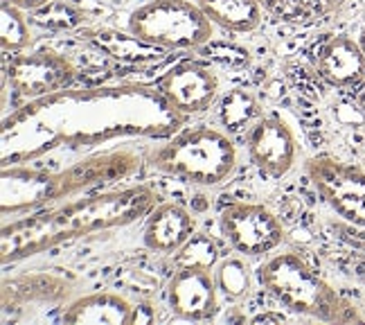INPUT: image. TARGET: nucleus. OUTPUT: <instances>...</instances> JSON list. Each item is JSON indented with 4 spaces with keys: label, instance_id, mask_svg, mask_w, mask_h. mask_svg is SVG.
I'll return each instance as SVG.
<instances>
[{
    "label": "nucleus",
    "instance_id": "obj_1",
    "mask_svg": "<svg viewBox=\"0 0 365 325\" xmlns=\"http://www.w3.org/2000/svg\"><path fill=\"white\" fill-rule=\"evenodd\" d=\"M185 122L158 89L140 84L59 91L5 116L0 163L27 165L52 151H81L120 138H170Z\"/></svg>",
    "mask_w": 365,
    "mask_h": 325
},
{
    "label": "nucleus",
    "instance_id": "obj_2",
    "mask_svg": "<svg viewBox=\"0 0 365 325\" xmlns=\"http://www.w3.org/2000/svg\"><path fill=\"white\" fill-rule=\"evenodd\" d=\"M156 206L158 192L145 183L97 192L70 204H54L52 208L5 224L0 233V258L5 264L19 262L79 237L124 229L149 215Z\"/></svg>",
    "mask_w": 365,
    "mask_h": 325
},
{
    "label": "nucleus",
    "instance_id": "obj_3",
    "mask_svg": "<svg viewBox=\"0 0 365 325\" xmlns=\"http://www.w3.org/2000/svg\"><path fill=\"white\" fill-rule=\"evenodd\" d=\"M140 154L118 147L81 159L61 169H27L25 165L3 167V215H19L50 204H61L81 190L129 179L140 169Z\"/></svg>",
    "mask_w": 365,
    "mask_h": 325
},
{
    "label": "nucleus",
    "instance_id": "obj_4",
    "mask_svg": "<svg viewBox=\"0 0 365 325\" xmlns=\"http://www.w3.org/2000/svg\"><path fill=\"white\" fill-rule=\"evenodd\" d=\"M147 163L158 172L199 188L223 186L240 163V151L228 131L192 126L147 151Z\"/></svg>",
    "mask_w": 365,
    "mask_h": 325
},
{
    "label": "nucleus",
    "instance_id": "obj_5",
    "mask_svg": "<svg viewBox=\"0 0 365 325\" xmlns=\"http://www.w3.org/2000/svg\"><path fill=\"white\" fill-rule=\"evenodd\" d=\"M262 289L293 314L325 323H352L361 316L298 253H275L257 269Z\"/></svg>",
    "mask_w": 365,
    "mask_h": 325
},
{
    "label": "nucleus",
    "instance_id": "obj_6",
    "mask_svg": "<svg viewBox=\"0 0 365 325\" xmlns=\"http://www.w3.org/2000/svg\"><path fill=\"white\" fill-rule=\"evenodd\" d=\"M129 32L160 50H196L215 34V25L192 0H149L131 11Z\"/></svg>",
    "mask_w": 365,
    "mask_h": 325
},
{
    "label": "nucleus",
    "instance_id": "obj_7",
    "mask_svg": "<svg viewBox=\"0 0 365 325\" xmlns=\"http://www.w3.org/2000/svg\"><path fill=\"white\" fill-rule=\"evenodd\" d=\"M79 75L75 61L57 50L14 52L5 64V81L23 102L66 91Z\"/></svg>",
    "mask_w": 365,
    "mask_h": 325
},
{
    "label": "nucleus",
    "instance_id": "obj_8",
    "mask_svg": "<svg viewBox=\"0 0 365 325\" xmlns=\"http://www.w3.org/2000/svg\"><path fill=\"white\" fill-rule=\"evenodd\" d=\"M307 176L336 215L365 229V169L331 156H314L304 163Z\"/></svg>",
    "mask_w": 365,
    "mask_h": 325
},
{
    "label": "nucleus",
    "instance_id": "obj_9",
    "mask_svg": "<svg viewBox=\"0 0 365 325\" xmlns=\"http://www.w3.org/2000/svg\"><path fill=\"white\" fill-rule=\"evenodd\" d=\"M223 239L244 258H264L284 239V229L275 213L262 204L230 201L219 213Z\"/></svg>",
    "mask_w": 365,
    "mask_h": 325
},
{
    "label": "nucleus",
    "instance_id": "obj_10",
    "mask_svg": "<svg viewBox=\"0 0 365 325\" xmlns=\"http://www.w3.org/2000/svg\"><path fill=\"white\" fill-rule=\"evenodd\" d=\"M250 163L269 179L287 176L298 163V136L279 116H262L246 134Z\"/></svg>",
    "mask_w": 365,
    "mask_h": 325
},
{
    "label": "nucleus",
    "instance_id": "obj_11",
    "mask_svg": "<svg viewBox=\"0 0 365 325\" xmlns=\"http://www.w3.org/2000/svg\"><path fill=\"white\" fill-rule=\"evenodd\" d=\"M158 91L182 116L207 111L219 97V77L201 61H182L174 66L158 84Z\"/></svg>",
    "mask_w": 365,
    "mask_h": 325
},
{
    "label": "nucleus",
    "instance_id": "obj_12",
    "mask_svg": "<svg viewBox=\"0 0 365 325\" xmlns=\"http://www.w3.org/2000/svg\"><path fill=\"white\" fill-rule=\"evenodd\" d=\"M167 305L182 321H210L219 309V287L210 269H176L167 282Z\"/></svg>",
    "mask_w": 365,
    "mask_h": 325
},
{
    "label": "nucleus",
    "instance_id": "obj_13",
    "mask_svg": "<svg viewBox=\"0 0 365 325\" xmlns=\"http://www.w3.org/2000/svg\"><path fill=\"white\" fill-rule=\"evenodd\" d=\"M316 70L320 79L334 89H356L365 81V54L359 39L339 34L322 46Z\"/></svg>",
    "mask_w": 365,
    "mask_h": 325
},
{
    "label": "nucleus",
    "instance_id": "obj_14",
    "mask_svg": "<svg viewBox=\"0 0 365 325\" xmlns=\"http://www.w3.org/2000/svg\"><path fill=\"white\" fill-rule=\"evenodd\" d=\"M196 233V219L187 208L178 204H158L147 215L143 229V244L163 256L174 253Z\"/></svg>",
    "mask_w": 365,
    "mask_h": 325
},
{
    "label": "nucleus",
    "instance_id": "obj_15",
    "mask_svg": "<svg viewBox=\"0 0 365 325\" xmlns=\"http://www.w3.org/2000/svg\"><path fill=\"white\" fill-rule=\"evenodd\" d=\"M133 303L118 291L79 296L63 307L61 321L70 325H129Z\"/></svg>",
    "mask_w": 365,
    "mask_h": 325
},
{
    "label": "nucleus",
    "instance_id": "obj_16",
    "mask_svg": "<svg viewBox=\"0 0 365 325\" xmlns=\"http://www.w3.org/2000/svg\"><path fill=\"white\" fill-rule=\"evenodd\" d=\"M205 16L221 30L246 34L255 32L264 21V7L259 0H194Z\"/></svg>",
    "mask_w": 365,
    "mask_h": 325
},
{
    "label": "nucleus",
    "instance_id": "obj_17",
    "mask_svg": "<svg viewBox=\"0 0 365 325\" xmlns=\"http://www.w3.org/2000/svg\"><path fill=\"white\" fill-rule=\"evenodd\" d=\"M349 0H259L264 14L287 25H318L339 14Z\"/></svg>",
    "mask_w": 365,
    "mask_h": 325
},
{
    "label": "nucleus",
    "instance_id": "obj_18",
    "mask_svg": "<svg viewBox=\"0 0 365 325\" xmlns=\"http://www.w3.org/2000/svg\"><path fill=\"white\" fill-rule=\"evenodd\" d=\"M264 116L257 97L246 89H230L219 97L217 104V118L223 131L232 136L248 134L250 126Z\"/></svg>",
    "mask_w": 365,
    "mask_h": 325
},
{
    "label": "nucleus",
    "instance_id": "obj_19",
    "mask_svg": "<svg viewBox=\"0 0 365 325\" xmlns=\"http://www.w3.org/2000/svg\"><path fill=\"white\" fill-rule=\"evenodd\" d=\"M86 39L97 50H102L122 61H151L163 52L160 48H153L145 44V41H140L131 32L122 34L115 30H93L86 34Z\"/></svg>",
    "mask_w": 365,
    "mask_h": 325
},
{
    "label": "nucleus",
    "instance_id": "obj_20",
    "mask_svg": "<svg viewBox=\"0 0 365 325\" xmlns=\"http://www.w3.org/2000/svg\"><path fill=\"white\" fill-rule=\"evenodd\" d=\"M215 280L219 294L230 303H240L250 294L252 287V276H250V266L244 260V256H232V258H223L215 266Z\"/></svg>",
    "mask_w": 365,
    "mask_h": 325
},
{
    "label": "nucleus",
    "instance_id": "obj_21",
    "mask_svg": "<svg viewBox=\"0 0 365 325\" xmlns=\"http://www.w3.org/2000/svg\"><path fill=\"white\" fill-rule=\"evenodd\" d=\"M221 260L219 242L207 233H194L185 244L174 253L176 269H210L212 271Z\"/></svg>",
    "mask_w": 365,
    "mask_h": 325
},
{
    "label": "nucleus",
    "instance_id": "obj_22",
    "mask_svg": "<svg viewBox=\"0 0 365 325\" xmlns=\"http://www.w3.org/2000/svg\"><path fill=\"white\" fill-rule=\"evenodd\" d=\"M32 30L27 23L25 9L11 5L9 0H3L0 5V44L5 52H23L32 46Z\"/></svg>",
    "mask_w": 365,
    "mask_h": 325
},
{
    "label": "nucleus",
    "instance_id": "obj_23",
    "mask_svg": "<svg viewBox=\"0 0 365 325\" xmlns=\"http://www.w3.org/2000/svg\"><path fill=\"white\" fill-rule=\"evenodd\" d=\"M46 14L41 16V21L48 23V25H54V27H66V30H73V27L81 25L86 21V14L75 9L73 5H63V3H50L48 7H43Z\"/></svg>",
    "mask_w": 365,
    "mask_h": 325
},
{
    "label": "nucleus",
    "instance_id": "obj_24",
    "mask_svg": "<svg viewBox=\"0 0 365 325\" xmlns=\"http://www.w3.org/2000/svg\"><path fill=\"white\" fill-rule=\"evenodd\" d=\"M158 321V309L153 303L149 301H138L133 303V309H131V321L129 325H151Z\"/></svg>",
    "mask_w": 365,
    "mask_h": 325
},
{
    "label": "nucleus",
    "instance_id": "obj_25",
    "mask_svg": "<svg viewBox=\"0 0 365 325\" xmlns=\"http://www.w3.org/2000/svg\"><path fill=\"white\" fill-rule=\"evenodd\" d=\"M11 5H16L25 11H41L43 7H48L50 3H54V0H9Z\"/></svg>",
    "mask_w": 365,
    "mask_h": 325
},
{
    "label": "nucleus",
    "instance_id": "obj_26",
    "mask_svg": "<svg viewBox=\"0 0 365 325\" xmlns=\"http://www.w3.org/2000/svg\"><path fill=\"white\" fill-rule=\"evenodd\" d=\"M356 106H359V111L365 116V89L359 91V95H356Z\"/></svg>",
    "mask_w": 365,
    "mask_h": 325
},
{
    "label": "nucleus",
    "instance_id": "obj_27",
    "mask_svg": "<svg viewBox=\"0 0 365 325\" xmlns=\"http://www.w3.org/2000/svg\"><path fill=\"white\" fill-rule=\"evenodd\" d=\"M359 44H361V50H363V54H365V27H363L361 34H359Z\"/></svg>",
    "mask_w": 365,
    "mask_h": 325
}]
</instances>
